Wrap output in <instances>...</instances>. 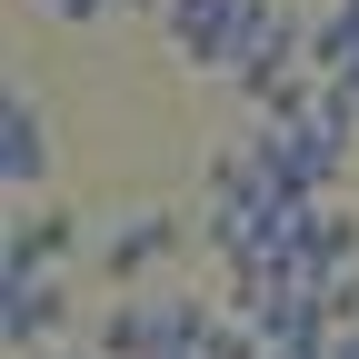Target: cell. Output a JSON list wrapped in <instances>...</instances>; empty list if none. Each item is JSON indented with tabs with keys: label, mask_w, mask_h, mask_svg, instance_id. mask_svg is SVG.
I'll use <instances>...</instances> for the list:
<instances>
[{
	"label": "cell",
	"mask_w": 359,
	"mask_h": 359,
	"mask_svg": "<svg viewBox=\"0 0 359 359\" xmlns=\"http://www.w3.org/2000/svg\"><path fill=\"white\" fill-rule=\"evenodd\" d=\"M40 11H50V20H70V30H90L100 11H120V0H40Z\"/></svg>",
	"instance_id": "obj_11"
},
{
	"label": "cell",
	"mask_w": 359,
	"mask_h": 359,
	"mask_svg": "<svg viewBox=\"0 0 359 359\" xmlns=\"http://www.w3.org/2000/svg\"><path fill=\"white\" fill-rule=\"evenodd\" d=\"M170 250H180V219H170V210H120V219H110V240L90 250V259H100V280L130 290V280H150Z\"/></svg>",
	"instance_id": "obj_6"
},
{
	"label": "cell",
	"mask_w": 359,
	"mask_h": 359,
	"mask_svg": "<svg viewBox=\"0 0 359 359\" xmlns=\"http://www.w3.org/2000/svg\"><path fill=\"white\" fill-rule=\"evenodd\" d=\"M70 250H80V219H70V210H30V219H11L0 269H60Z\"/></svg>",
	"instance_id": "obj_8"
},
{
	"label": "cell",
	"mask_w": 359,
	"mask_h": 359,
	"mask_svg": "<svg viewBox=\"0 0 359 359\" xmlns=\"http://www.w3.org/2000/svg\"><path fill=\"white\" fill-rule=\"evenodd\" d=\"M259 11H269V0H170L160 30H170V50L190 60V70H219V80H230L240 50H250V30H259Z\"/></svg>",
	"instance_id": "obj_3"
},
{
	"label": "cell",
	"mask_w": 359,
	"mask_h": 359,
	"mask_svg": "<svg viewBox=\"0 0 359 359\" xmlns=\"http://www.w3.org/2000/svg\"><path fill=\"white\" fill-rule=\"evenodd\" d=\"M0 180H11V190H40V180H50V120H40L30 90L0 100Z\"/></svg>",
	"instance_id": "obj_7"
},
{
	"label": "cell",
	"mask_w": 359,
	"mask_h": 359,
	"mask_svg": "<svg viewBox=\"0 0 359 359\" xmlns=\"http://www.w3.org/2000/svg\"><path fill=\"white\" fill-rule=\"evenodd\" d=\"M20 359H90V349H70V339H50V349H20Z\"/></svg>",
	"instance_id": "obj_12"
},
{
	"label": "cell",
	"mask_w": 359,
	"mask_h": 359,
	"mask_svg": "<svg viewBox=\"0 0 359 359\" xmlns=\"http://www.w3.org/2000/svg\"><path fill=\"white\" fill-rule=\"evenodd\" d=\"M280 259H290L299 290H330L339 269H359V219H349L339 200H309L290 230H280Z\"/></svg>",
	"instance_id": "obj_4"
},
{
	"label": "cell",
	"mask_w": 359,
	"mask_h": 359,
	"mask_svg": "<svg viewBox=\"0 0 359 359\" xmlns=\"http://www.w3.org/2000/svg\"><path fill=\"white\" fill-rule=\"evenodd\" d=\"M269 359H330V349H269Z\"/></svg>",
	"instance_id": "obj_14"
},
{
	"label": "cell",
	"mask_w": 359,
	"mask_h": 359,
	"mask_svg": "<svg viewBox=\"0 0 359 359\" xmlns=\"http://www.w3.org/2000/svg\"><path fill=\"white\" fill-rule=\"evenodd\" d=\"M330 90H339V100H349V120H359V70H349V80H330Z\"/></svg>",
	"instance_id": "obj_13"
},
{
	"label": "cell",
	"mask_w": 359,
	"mask_h": 359,
	"mask_svg": "<svg viewBox=\"0 0 359 359\" xmlns=\"http://www.w3.org/2000/svg\"><path fill=\"white\" fill-rule=\"evenodd\" d=\"M0 339H11V359L70 339V290H60V269H0Z\"/></svg>",
	"instance_id": "obj_5"
},
{
	"label": "cell",
	"mask_w": 359,
	"mask_h": 359,
	"mask_svg": "<svg viewBox=\"0 0 359 359\" xmlns=\"http://www.w3.org/2000/svg\"><path fill=\"white\" fill-rule=\"evenodd\" d=\"M309 70H320V80H349L359 70V0L309 11Z\"/></svg>",
	"instance_id": "obj_9"
},
{
	"label": "cell",
	"mask_w": 359,
	"mask_h": 359,
	"mask_svg": "<svg viewBox=\"0 0 359 359\" xmlns=\"http://www.w3.org/2000/svg\"><path fill=\"white\" fill-rule=\"evenodd\" d=\"M200 359H269V339L240 320V309H219V320H210V339H200Z\"/></svg>",
	"instance_id": "obj_10"
},
{
	"label": "cell",
	"mask_w": 359,
	"mask_h": 359,
	"mask_svg": "<svg viewBox=\"0 0 359 359\" xmlns=\"http://www.w3.org/2000/svg\"><path fill=\"white\" fill-rule=\"evenodd\" d=\"M210 320H219L210 299H120L90 330V359H200Z\"/></svg>",
	"instance_id": "obj_2"
},
{
	"label": "cell",
	"mask_w": 359,
	"mask_h": 359,
	"mask_svg": "<svg viewBox=\"0 0 359 359\" xmlns=\"http://www.w3.org/2000/svg\"><path fill=\"white\" fill-rule=\"evenodd\" d=\"M259 140H269V160H280V180L299 200H330L339 190V170H349V140H359V120H349V100L320 80V100L309 110H290V120H259Z\"/></svg>",
	"instance_id": "obj_1"
}]
</instances>
